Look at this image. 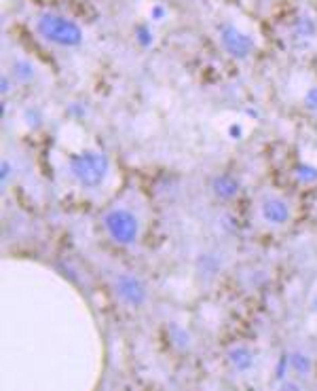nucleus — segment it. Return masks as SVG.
Wrapping results in <instances>:
<instances>
[{
    "instance_id": "obj_1",
    "label": "nucleus",
    "mask_w": 317,
    "mask_h": 391,
    "mask_svg": "<svg viewBox=\"0 0 317 391\" xmlns=\"http://www.w3.org/2000/svg\"><path fill=\"white\" fill-rule=\"evenodd\" d=\"M36 32L47 42L64 47V49H74V47H80L85 40L83 28H80L76 21H72L70 17H64V15L51 13V11L38 15Z\"/></svg>"
},
{
    "instance_id": "obj_2",
    "label": "nucleus",
    "mask_w": 317,
    "mask_h": 391,
    "mask_svg": "<svg viewBox=\"0 0 317 391\" xmlns=\"http://www.w3.org/2000/svg\"><path fill=\"white\" fill-rule=\"evenodd\" d=\"M110 169L108 157L100 150H83L74 152L68 159V171L83 188H98Z\"/></svg>"
},
{
    "instance_id": "obj_3",
    "label": "nucleus",
    "mask_w": 317,
    "mask_h": 391,
    "mask_svg": "<svg viewBox=\"0 0 317 391\" xmlns=\"http://www.w3.org/2000/svg\"><path fill=\"white\" fill-rule=\"evenodd\" d=\"M106 233L119 245H133L140 237V220L133 211L125 207H112L102 218Z\"/></svg>"
},
{
    "instance_id": "obj_4",
    "label": "nucleus",
    "mask_w": 317,
    "mask_h": 391,
    "mask_svg": "<svg viewBox=\"0 0 317 391\" xmlns=\"http://www.w3.org/2000/svg\"><path fill=\"white\" fill-rule=\"evenodd\" d=\"M220 45L235 59H248L254 53V47H256L252 36H248L235 23H222L220 26Z\"/></svg>"
},
{
    "instance_id": "obj_5",
    "label": "nucleus",
    "mask_w": 317,
    "mask_h": 391,
    "mask_svg": "<svg viewBox=\"0 0 317 391\" xmlns=\"http://www.w3.org/2000/svg\"><path fill=\"white\" fill-rule=\"evenodd\" d=\"M114 292L116 296L129 307H142L148 298V288L146 283L133 273H123L114 281Z\"/></svg>"
},
{
    "instance_id": "obj_6",
    "label": "nucleus",
    "mask_w": 317,
    "mask_h": 391,
    "mask_svg": "<svg viewBox=\"0 0 317 391\" xmlns=\"http://www.w3.org/2000/svg\"><path fill=\"white\" fill-rule=\"evenodd\" d=\"M260 216L266 224H271V227H284V224H288L292 218V209H290V203L286 199L271 195V197L262 199Z\"/></svg>"
},
{
    "instance_id": "obj_7",
    "label": "nucleus",
    "mask_w": 317,
    "mask_h": 391,
    "mask_svg": "<svg viewBox=\"0 0 317 391\" xmlns=\"http://www.w3.org/2000/svg\"><path fill=\"white\" fill-rule=\"evenodd\" d=\"M211 191L218 199H235L241 191V184L237 178H233L231 173H220L214 178V182H211Z\"/></svg>"
},
{
    "instance_id": "obj_8",
    "label": "nucleus",
    "mask_w": 317,
    "mask_h": 391,
    "mask_svg": "<svg viewBox=\"0 0 317 391\" xmlns=\"http://www.w3.org/2000/svg\"><path fill=\"white\" fill-rule=\"evenodd\" d=\"M229 362L233 364V368L237 372H250L254 368V353L245 347V345H237L229 351Z\"/></svg>"
},
{
    "instance_id": "obj_9",
    "label": "nucleus",
    "mask_w": 317,
    "mask_h": 391,
    "mask_svg": "<svg viewBox=\"0 0 317 391\" xmlns=\"http://www.w3.org/2000/svg\"><path fill=\"white\" fill-rule=\"evenodd\" d=\"M290 368L296 376L307 378L313 372V360L304 351H292L290 353Z\"/></svg>"
},
{
    "instance_id": "obj_10",
    "label": "nucleus",
    "mask_w": 317,
    "mask_h": 391,
    "mask_svg": "<svg viewBox=\"0 0 317 391\" xmlns=\"http://www.w3.org/2000/svg\"><path fill=\"white\" fill-rule=\"evenodd\" d=\"M317 34V23L311 17H298L294 21V38L298 40H313Z\"/></svg>"
},
{
    "instance_id": "obj_11",
    "label": "nucleus",
    "mask_w": 317,
    "mask_h": 391,
    "mask_svg": "<svg viewBox=\"0 0 317 391\" xmlns=\"http://www.w3.org/2000/svg\"><path fill=\"white\" fill-rule=\"evenodd\" d=\"M13 76L19 82H30L36 76V68H34L28 59H15L13 62Z\"/></svg>"
},
{
    "instance_id": "obj_12",
    "label": "nucleus",
    "mask_w": 317,
    "mask_h": 391,
    "mask_svg": "<svg viewBox=\"0 0 317 391\" xmlns=\"http://www.w3.org/2000/svg\"><path fill=\"white\" fill-rule=\"evenodd\" d=\"M294 176L302 184H313V182H317V167H313L309 163H300V165H296Z\"/></svg>"
},
{
    "instance_id": "obj_13",
    "label": "nucleus",
    "mask_w": 317,
    "mask_h": 391,
    "mask_svg": "<svg viewBox=\"0 0 317 391\" xmlns=\"http://www.w3.org/2000/svg\"><path fill=\"white\" fill-rule=\"evenodd\" d=\"M288 372H290V353L288 355H281L279 362H277V370H275L277 381H284V378L288 376Z\"/></svg>"
},
{
    "instance_id": "obj_14",
    "label": "nucleus",
    "mask_w": 317,
    "mask_h": 391,
    "mask_svg": "<svg viewBox=\"0 0 317 391\" xmlns=\"http://www.w3.org/2000/svg\"><path fill=\"white\" fill-rule=\"evenodd\" d=\"M302 102H304V106H307L311 112H317V87H309L307 93H304Z\"/></svg>"
},
{
    "instance_id": "obj_15",
    "label": "nucleus",
    "mask_w": 317,
    "mask_h": 391,
    "mask_svg": "<svg viewBox=\"0 0 317 391\" xmlns=\"http://www.w3.org/2000/svg\"><path fill=\"white\" fill-rule=\"evenodd\" d=\"M11 176H13V165H11L9 159H5V161H3V167H0V180H3V186L9 184Z\"/></svg>"
},
{
    "instance_id": "obj_16",
    "label": "nucleus",
    "mask_w": 317,
    "mask_h": 391,
    "mask_svg": "<svg viewBox=\"0 0 317 391\" xmlns=\"http://www.w3.org/2000/svg\"><path fill=\"white\" fill-rule=\"evenodd\" d=\"M135 34H138V40L142 42L144 47H150V45H152V40H155V38H152V34H150V30H148L146 26H140Z\"/></svg>"
},
{
    "instance_id": "obj_17",
    "label": "nucleus",
    "mask_w": 317,
    "mask_h": 391,
    "mask_svg": "<svg viewBox=\"0 0 317 391\" xmlns=\"http://www.w3.org/2000/svg\"><path fill=\"white\" fill-rule=\"evenodd\" d=\"M165 7H161V5H155L152 7V11H150V15H152V19H157V21H161L163 17H165Z\"/></svg>"
},
{
    "instance_id": "obj_18",
    "label": "nucleus",
    "mask_w": 317,
    "mask_h": 391,
    "mask_svg": "<svg viewBox=\"0 0 317 391\" xmlns=\"http://www.w3.org/2000/svg\"><path fill=\"white\" fill-rule=\"evenodd\" d=\"M241 136H243V127L241 125H231L229 127V138H233V140H241Z\"/></svg>"
},
{
    "instance_id": "obj_19",
    "label": "nucleus",
    "mask_w": 317,
    "mask_h": 391,
    "mask_svg": "<svg viewBox=\"0 0 317 391\" xmlns=\"http://www.w3.org/2000/svg\"><path fill=\"white\" fill-rule=\"evenodd\" d=\"M9 89H11L9 87V76H5L3 78V93H9Z\"/></svg>"
},
{
    "instance_id": "obj_20",
    "label": "nucleus",
    "mask_w": 317,
    "mask_h": 391,
    "mask_svg": "<svg viewBox=\"0 0 317 391\" xmlns=\"http://www.w3.org/2000/svg\"><path fill=\"white\" fill-rule=\"evenodd\" d=\"M284 389H298V385H296V383H290V381H288V383H284Z\"/></svg>"
},
{
    "instance_id": "obj_21",
    "label": "nucleus",
    "mask_w": 317,
    "mask_h": 391,
    "mask_svg": "<svg viewBox=\"0 0 317 391\" xmlns=\"http://www.w3.org/2000/svg\"><path fill=\"white\" fill-rule=\"evenodd\" d=\"M313 309H315V311H317V298H315V300H313Z\"/></svg>"
}]
</instances>
